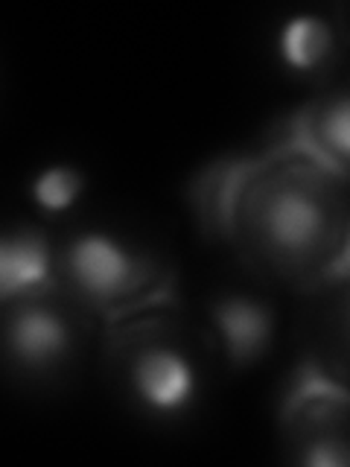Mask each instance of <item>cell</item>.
<instances>
[{"mask_svg":"<svg viewBox=\"0 0 350 467\" xmlns=\"http://www.w3.org/2000/svg\"><path fill=\"white\" fill-rule=\"evenodd\" d=\"M85 172L77 164L58 161V164H47L33 175V182H29V202H33V208L41 216L58 219L77 208L79 199L85 196Z\"/></svg>","mask_w":350,"mask_h":467,"instance_id":"9c48e42d","label":"cell"},{"mask_svg":"<svg viewBox=\"0 0 350 467\" xmlns=\"http://www.w3.org/2000/svg\"><path fill=\"white\" fill-rule=\"evenodd\" d=\"M245 211L257 254L289 275L313 266L339 240L342 199L318 170L266 172Z\"/></svg>","mask_w":350,"mask_h":467,"instance_id":"6da1fadb","label":"cell"},{"mask_svg":"<svg viewBox=\"0 0 350 467\" xmlns=\"http://www.w3.org/2000/svg\"><path fill=\"white\" fill-rule=\"evenodd\" d=\"M6 357L26 374H53L79 350V325L67 306L50 292L6 304L4 321Z\"/></svg>","mask_w":350,"mask_h":467,"instance_id":"277c9868","label":"cell"},{"mask_svg":"<svg viewBox=\"0 0 350 467\" xmlns=\"http://www.w3.org/2000/svg\"><path fill=\"white\" fill-rule=\"evenodd\" d=\"M155 281V263L129 237L108 228H82L58 248V284L77 304L114 310Z\"/></svg>","mask_w":350,"mask_h":467,"instance_id":"7a4b0ae2","label":"cell"},{"mask_svg":"<svg viewBox=\"0 0 350 467\" xmlns=\"http://www.w3.org/2000/svg\"><path fill=\"white\" fill-rule=\"evenodd\" d=\"M306 140L327 167L350 172V85L321 97L306 117Z\"/></svg>","mask_w":350,"mask_h":467,"instance_id":"ba28073f","label":"cell"},{"mask_svg":"<svg viewBox=\"0 0 350 467\" xmlns=\"http://www.w3.org/2000/svg\"><path fill=\"white\" fill-rule=\"evenodd\" d=\"M327 415L318 406L310 409V415L304 420V435L298 438L301 462L318 464V467H335L350 464V418L347 423L333 420V403L327 406Z\"/></svg>","mask_w":350,"mask_h":467,"instance_id":"30bf717a","label":"cell"},{"mask_svg":"<svg viewBox=\"0 0 350 467\" xmlns=\"http://www.w3.org/2000/svg\"><path fill=\"white\" fill-rule=\"evenodd\" d=\"M342 50L339 24L321 9H301L281 21L274 33V53L289 77L315 79L330 73Z\"/></svg>","mask_w":350,"mask_h":467,"instance_id":"8992f818","label":"cell"},{"mask_svg":"<svg viewBox=\"0 0 350 467\" xmlns=\"http://www.w3.org/2000/svg\"><path fill=\"white\" fill-rule=\"evenodd\" d=\"M339 304H342V310H339V325L345 327V333H347V339H350V286L342 292V298H339Z\"/></svg>","mask_w":350,"mask_h":467,"instance_id":"8fae6325","label":"cell"},{"mask_svg":"<svg viewBox=\"0 0 350 467\" xmlns=\"http://www.w3.org/2000/svg\"><path fill=\"white\" fill-rule=\"evenodd\" d=\"M211 333L233 368H245L269 357L277 342V310L269 298L233 289L216 296L208 306Z\"/></svg>","mask_w":350,"mask_h":467,"instance_id":"5b68a950","label":"cell"},{"mask_svg":"<svg viewBox=\"0 0 350 467\" xmlns=\"http://www.w3.org/2000/svg\"><path fill=\"white\" fill-rule=\"evenodd\" d=\"M123 383L129 398L152 420H181L201 400V365L181 336L143 330L126 342Z\"/></svg>","mask_w":350,"mask_h":467,"instance_id":"3957f363","label":"cell"},{"mask_svg":"<svg viewBox=\"0 0 350 467\" xmlns=\"http://www.w3.org/2000/svg\"><path fill=\"white\" fill-rule=\"evenodd\" d=\"M58 284V248L38 228H12L0 240V298L4 304L44 296Z\"/></svg>","mask_w":350,"mask_h":467,"instance_id":"52a82bcc","label":"cell"}]
</instances>
